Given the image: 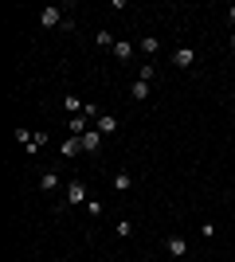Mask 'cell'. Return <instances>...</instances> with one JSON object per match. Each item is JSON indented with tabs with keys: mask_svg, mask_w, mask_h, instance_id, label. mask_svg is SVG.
Wrapping results in <instances>:
<instances>
[{
	"mask_svg": "<svg viewBox=\"0 0 235 262\" xmlns=\"http://www.w3.org/2000/svg\"><path fill=\"white\" fill-rule=\"evenodd\" d=\"M114 235H118V239H130V235H134V223H130V219H122V223L114 227Z\"/></svg>",
	"mask_w": 235,
	"mask_h": 262,
	"instance_id": "15",
	"label": "cell"
},
{
	"mask_svg": "<svg viewBox=\"0 0 235 262\" xmlns=\"http://www.w3.org/2000/svg\"><path fill=\"white\" fill-rule=\"evenodd\" d=\"M63 12H67V8H59V4H47V8L39 12V24H44V28H63V24H67V16H63Z\"/></svg>",
	"mask_w": 235,
	"mask_h": 262,
	"instance_id": "1",
	"label": "cell"
},
{
	"mask_svg": "<svg viewBox=\"0 0 235 262\" xmlns=\"http://www.w3.org/2000/svg\"><path fill=\"white\" fill-rule=\"evenodd\" d=\"M44 145H47V137H44V133H35V141H32V145H24V149H28V153H39Z\"/></svg>",
	"mask_w": 235,
	"mask_h": 262,
	"instance_id": "17",
	"label": "cell"
},
{
	"mask_svg": "<svg viewBox=\"0 0 235 262\" xmlns=\"http://www.w3.org/2000/svg\"><path fill=\"white\" fill-rule=\"evenodd\" d=\"M137 47H141L145 55H157V51H161V39H157V35H145V39H141Z\"/></svg>",
	"mask_w": 235,
	"mask_h": 262,
	"instance_id": "13",
	"label": "cell"
},
{
	"mask_svg": "<svg viewBox=\"0 0 235 262\" xmlns=\"http://www.w3.org/2000/svg\"><path fill=\"white\" fill-rule=\"evenodd\" d=\"M39 188H44V192H55V188H59V176L51 172V168H47V172L39 176Z\"/></svg>",
	"mask_w": 235,
	"mask_h": 262,
	"instance_id": "12",
	"label": "cell"
},
{
	"mask_svg": "<svg viewBox=\"0 0 235 262\" xmlns=\"http://www.w3.org/2000/svg\"><path fill=\"white\" fill-rule=\"evenodd\" d=\"M82 153V137H67L63 141V157H78Z\"/></svg>",
	"mask_w": 235,
	"mask_h": 262,
	"instance_id": "10",
	"label": "cell"
},
{
	"mask_svg": "<svg viewBox=\"0 0 235 262\" xmlns=\"http://www.w3.org/2000/svg\"><path fill=\"white\" fill-rule=\"evenodd\" d=\"M94 129L110 137V133H118V118H114V114H98V118H94Z\"/></svg>",
	"mask_w": 235,
	"mask_h": 262,
	"instance_id": "4",
	"label": "cell"
},
{
	"mask_svg": "<svg viewBox=\"0 0 235 262\" xmlns=\"http://www.w3.org/2000/svg\"><path fill=\"white\" fill-rule=\"evenodd\" d=\"M63 106H67V114H71V118H78V114L87 110V102H78L75 94H67V98H63Z\"/></svg>",
	"mask_w": 235,
	"mask_h": 262,
	"instance_id": "9",
	"label": "cell"
},
{
	"mask_svg": "<svg viewBox=\"0 0 235 262\" xmlns=\"http://www.w3.org/2000/svg\"><path fill=\"white\" fill-rule=\"evenodd\" d=\"M94 43H98V47H110V51H114V43H118V39H114L110 32H98V35H94Z\"/></svg>",
	"mask_w": 235,
	"mask_h": 262,
	"instance_id": "16",
	"label": "cell"
},
{
	"mask_svg": "<svg viewBox=\"0 0 235 262\" xmlns=\"http://www.w3.org/2000/svg\"><path fill=\"white\" fill-rule=\"evenodd\" d=\"M227 43H231V47H235V35H231V39H227Z\"/></svg>",
	"mask_w": 235,
	"mask_h": 262,
	"instance_id": "21",
	"label": "cell"
},
{
	"mask_svg": "<svg viewBox=\"0 0 235 262\" xmlns=\"http://www.w3.org/2000/svg\"><path fill=\"white\" fill-rule=\"evenodd\" d=\"M130 98H134V102H145V98H149V82L134 78V86H130Z\"/></svg>",
	"mask_w": 235,
	"mask_h": 262,
	"instance_id": "8",
	"label": "cell"
},
{
	"mask_svg": "<svg viewBox=\"0 0 235 262\" xmlns=\"http://www.w3.org/2000/svg\"><path fill=\"white\" fill-rule=\"evenodd\" d=\"M98 145H102V133L98 129L82 133V153H98Z\"/></svg>",
	"mask_w": 235,
	"mask_h": 262,
	"instance_id": "6",
	"label": "cell"
},
{
	"mask_svg": "<svg viewBox=\"0 0 235 262\" xmlns=\"http://www.w3.org/2000/svg\"><path fill=\"white\" fill-rule=\"evenodd\" d=\"M137 78H141V82H153V78H157V67H153V63H141V71H137Z\"/></svg>",
	"mask_w": 235,
	"mask_h": 262,
	"instance_id": "14",
	"label": "cell"
},
{
	"mask_svg": "<svg viewBox=\"0 0 235 262\" xmlns=\"http://www.w3.org/2000/svg\"><path fill=\"white\" fill-rule=\"evenodd\" d=\"M114 59H118V63H130V59H134V43H130V39L114 43Z\"/></svg>",
	"mask_w": 235,
	"mask_h": 262,
	"instance_id": "7",
	"label": "cell"
},
{
	"mask_svg": "<svg viewBox=\"0 0 235 262\" xmlns=\"http://www.w3.org/2000/svg\"><path fill=\"white\" fill-rule=\"evenodd\" d=\"M87 211L98 219V215H102V200H87Z\"/></svg>",
	"mask_w": 235,
	"mask_h": 262,
	"instance_id": "18",
	"label": "cell"
},
{
	"mask_svg": "<svg viewBox=\"0 0 235 262\" xmlns=\"http://www.w3.org/2000/svg\"><path fill=\"white\" fill-rule=\"evenodd\" d=\"M130 188H134V176H130V172H118V176H114V192H130Z\"/></svg>",
	"mask_w": 235,
	"mask_h": 262,
	"instance_id": "11",
	"label": "cell"
},
{
	"mask_svg": "<svg viewBox=\"0 0 235 262\" xmlns=\"http://www.w3.org/2000/svg\"><path fill=\"white\" fill-rule=\"evenodd\" d=\"M67 200L71 204H82V200H87V184H82V180H71L67 184Z\"/></svg>",
	"mask_w": 235,
	"mask_h": 262,
	"instance_id": "5",
	"label": "cell"
},
{
	"mask_svg": "<svg viewBox=\"0 0 235 262\" xmlns=\"http://www.w3.org/2000/svg\"><path fill=\"white\" fill-rule=\"evenodd\" d=\"M227 20H231V24H235V4H227Z\"/></svg>",
	"mask_w": 235,
	"mask_h": 262,
	"instance_id": "20",
	"label": "cell"
},
{
	"mask_svg": "<svg viewBox=\"0 0 235 262\" xmlns=\"http://www.w3.org/2000/svg\"><path fill=\"white\" fill-rule=\"evenodd\" d=\"M165 251L173 254V258H184V254H188V239H180V235H168V239H165Z\"/></svg>",
	"mask_w": 235,
	"mask_h": 262,
	"instance_id": "2",
	"label": "cell"
},
{
	"mask_svg": "<svg viewBox=\"0 0 235 262\" xmlns=\"http://www.w3.org/2000/svg\"><path fill=\"white\" fill-rule=\"evenodd\" d=\"M16 141H24V145H32V141H35V133H28V129H16Z\"/></svg>",
	"mask_w": 235,
	"mask_h": 262,
	"instance_id": "19",
	"label": "cell"
},
{
	"mask_svg": "<svg viewBox=\"0 0 235 262\" xmlns=\"http://www.w3.org/2000/svg\"><path fill=\"white\" fill-rule=\"evenodd\" d=\"M173 63H177L180 71H188V67L196 63V51H192V47H177V51H173Z\"/></svg>",
	"mask_w": 235,
	"mask_h": 262,
	"instance_id": "3",
	"label": "cell"
}]
</instances>
